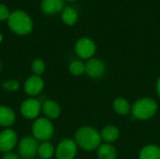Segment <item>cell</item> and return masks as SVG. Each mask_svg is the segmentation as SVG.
<instances>
[{"mask_svg": "<svg viewBox=\"0 0 160 159\" xmlns=\"http://www.w3.org/2000/svg\"><path fill=\"white\" fill-rule=\"evenodd\" d=\"M97 50L95 42L88 37L80 38L75 45V52L82 59H91Z\"/></svg>", "mask_w": 160, "mask_h": 159, "instance_id": "obj_7", "label": "cell"}, {"mask_svg": "<svg viewBox=\"0 0 160 159\" xmlns=\"http://www.w3.org/2000/svg\"><path fill=\"white\" fill-rule=\"evenodd\" d=\"M157 110H158L157 102L150 97H144L137 100L133 104L131 112L132 115L137 119L147 120L155 115Z\"/></svg>", "mask_w": 160, "mask_h": 159, "instance_id": "obj_3", "label": "cell"}, {"mask_svg": "<svg viewBox=\"0 0 160 159\" xmlns=\"http://www.w3.org/2000/svg\"><path fill=\"white\" fill-rule=\"evenodd\" d=\"M85 72L91 78H100L105 73V65L99 59L91 58L85 64Z\"/></svg>", "mask_w": 160, "mask_h": 159, "instance_id": "obj_11", "label": "cell"}, {"mask_svg": "<svg viewBox=\"0 0 160 159\" xmlns=\"http://www.w3.org/2000/svg\"><path fill=\"white\" fill-rule=\"evenodd\" d=\"M3 87L8 90V91H10V92H13V91H17L20 87V84L17 81H14V80H10V81H8V82H5L3 83Z\"/></svg>", "mask_w": 160, "mask_h": 159, "instance_id": "obj_23", "label": "cell"}, {"mask_svg": "<svg viewBox=\"0 0 160 159\" xmlns=\"http://www.w3.org/2000/svg\"><path fill=\"white\" fill-rule=\"evenodd\" d=\"M18 138L14 130L7 128L0 133V151L3 153H9L17 143Z\"/></svg>", "mask_w": 160, "mask_h": 159, "instance_id": "obj_9", "label": "cell"}, {"mask_svg": "<svg viewBox=\"0 0 160 159\" xmlns=\"http://www.w3.org/2000/svg\"><path fill=\"white\" fill-rule=\"evenodd\" d=\"M139 159H160V148L157 145H147L140 153Z\"/></svg>", "mask_w": 160, "mask_h": 159, "instance_id": "obj_17", "label": "cell"}, {"mask_svg": "<svg viewBox=\"0 0 160 159\" xmlns=\"http://www.w3.org/2000/svg\"><path fill=\"white\" fill-rule=\"evenodd\" d=\"M21 113L26 119H36L42 111V104L36 98H28L21 105Z\"/></svg>", "mask_w": 160, "mask_h": 159, "instance_id": "obj_8", "label": "cell"}, {"mask_svg": "<svg viewBox=\"0 0 160 159\" xmlns=\"http://www.w3.org/2000/svg\"><path fill=\"white\" fill-rule=\"evenodd\" d=\"M8 27L17 35L25 36L33 29V22L30 16L23 10H14L8 19Z\"/></svg>", "mask_w": 160, "mask_h": 159, "instance_id": "obj_2", "label": "cell"}, {"mask_svg": "<svg viewBox=\"0 0 160 159\" xmlns=\"http://www.w3.org/2000/svg\"><path fill=\"white\" fill-rule=\"evenodd\" d=\"M2 159H20V157L18 155L9 152V153H6V155L2 157Z\"/></svg>", "mask_w": 160, "mask_h": 159, "instance_id": "obj_25", "label": "cell"}, {"mask_svg": "<svg viewBox=\"0 0 160 159\" xmlns=\"http://www.w3.org/2000/svg\"><path fill=\"white\" fill-rule=\"evenodd\" d=\"M55 150L52 143L48 142H43L41 144L38 145V155L41 159H51L54 155Z\"/></svg>", "mask_w": 160, "mask_h": 159, "instance_id": "obj_19", "label": "cell"}, {"mask_svg": "<svg viewBox=\"0 0 160 159\" xmlns=\"http://www.w3.org/2000/svg\"><path fill=\"white\" fill-rule=\"evenodd\" d=\"M53 125L48 118H38L32 126V133L36 140L47 142L53 135Z\"/></svg>", "mask_w": 160, "mask_h": 159, "instance_id": "obj_4", "label": "cell"}, {"mask_svg": "<svg viewBox=\"0 0 160 159\" xmlns=\"http://www.w3.org/2000/svg\"><path fill=\"white\" fill-rule=\"evenodd\" d=\"M62 21L67 25H74L78 21L77 11L71 7H65L62 10Z\"/></svg>", "mask_w": 160, "mask_h": 159, "instance_id": "obj_18", "label": "cell"}, {"mask_svg": "<svg viewBox=\"0 0 160 159\" xmlns=\"http://www.w3.org/2000/svg\"><path fill=\"white\" fill-rule=\"evenodd\" d=\"M9 15H10V12H9L8 8L7 7V6L0 3V21L8 20Z\"/></svg>", "mask_w": 160, "mask_h": 159, "instance_id": "obj_24", "label": "cell"}, {"mask_svg": "<svg viewBox=\"0 0 160 159\" xmlns=\"http://www.w3.org/2000/svg\"><path fill=\"white\" fill-rule=\"evenodd\" d=\"M101 139L106 142L107 143L110 142H115L118 137H119V130L116 127L113 126H108L106 127H104L101 131Z\"/></svg>", "mask_w": 160, "mask_h": 159, "instance_id": "obj_16", "label": "cell"}, {"mask_svg": "<svg viewBox=\"0 0 160 159\" xmlns=\"http://www.w3.org/2000/svg\"><path fill=\"white\" fill-rule=\"evenodd\" d=\"M64 0H42L41 9L45 14L53 15L62 11L64 7Z\"/></svg>", "mask_w": 160, "mask_h": 159, "instance_id": "obj_12", "label": "cell"}, {"mask_svg": "<svg viewBox=\"0 0 160 159\" xmlns=\"http://www.w3.org/2000/svg\"><path fill=\"white\" fill-rule=\"evenodd\" d=\"M0 69H1V62H0Z\"/></svg>", "mask_w": 160, "mask_h": 159, "instance_id": "obj_29", "label": "cell"}, {"mask_svg": "<svg viewBox=\"0 0 160 159\" xmlns=\"http://www.w3.org/2000/svg\"><path fill=\"white\" fill-rule=\"evenodd\" d=\"M69 71L74 76L82 75L83 72H85V64H83L80 60H74L69 65Z\"/></svg>", "mask_w": 160, "mask_h": 159, "instance_id": "obj_21", "label": "cell"}, {"mask_svg": "<svg viewBox=\"0 0 160 159\" xmlns=\"http://www.w3.org/2000/svg\"><path fill=\"white\" fill-rule=\"evenodd\" d=\"M31 67L35 75L40 76L45 71V63L41 59H35L32 63Z\"/></svg>", "mask_w": 160, "mask_h": 159, "instance_id": "obj_22", "label": "cell"}, {"mask_svg": "<svg viewBox=\"0 0 160 159\" xmlns=\"http://www.w3.org/2000/svg\"><path fill=\"white\" fill-rule=\"evenodd\" d=\"M68 1H69V2H73V1H76V0H68Z\"/></svg>", "mask_w": 160, "mask_h": 159, "instance_id": "obj_28", "label": "cell"}, {"mask_svg": "<svg viewBox=\"0 0 160 159\" xmlns=\"http://www.w3.org/2000/svg\"><path fill=\"white\" fill-rule=\"evenodd\" d=\"M44 88V82L40 76H30L24 82V91L27 95L35 97L39 95Z\"/></svg>", "mask_w": 160, "mask_h": 159, "instance_id": "obj_10", "label": "cell"}, {"mask_svg": "<svg viewBox=\"0 0 160 159\" xmlns=\"http://www.w3.org/2000/svg\"><path fill=\"white\" fill-rule=\"evenodd\" d=\"M2 41H3V35L0 33V43H1Z\"/></svg>", "mask_w": 160, "mask_h": 159, "instance_id": "obj_27", "label": "cell"}, {"mask_svg": "<svg viewBox=\"0 0 160 159\" xmlns=\"http://www.w3.org/2000/svg\"><path fill=\"white\" fill-rule=\"evenodd\" d=\"M42 112L48 119H56L61 113V108L57 102L48 99L42 104Z\"/></svg>", "mask_w": 160, "mask_h": 159, "instance_id": "obj_13", "label": "cell"}, {"mask_svg": "<svg viewBox=\"0 0 160 159\" xmlns=\"http://www.w3.org/2000/svg\"><path fill=\"white\" fill-rule=\"evenodd\" d=\"M76 154L77 143L70 139H65L60 142L55 150L56 159H74Z\"/></svg>", "mask_w": 160, "mask_h": 159, "instance_id": "obj_6", "label": "cell"}, {"mask_svg": "<svg viewBox=\"0 0 160 159\" xmlns=\"http://www.w3.org/2000/svg\"><path fill=\"white\" fill-rule=\"evenodd\" d=\"M157 91H158V94L160 97V78L158 79V82H157Z\"/></svg>", "mask_w": 160, "mask_h": 159, "instance_id": "obj_26", "label": "cell"}, {"mask_svg": "<svg viewBox=\"0 0 160 159\" xmlns=\"http://www.w3.org/2000/svg\"><path fill=\"white\" fill-rule=\"evenodd\" d=\"M112 106L114 111L121 115H127L130 111V105L128 101L124 97H117L113 101Z\"/></svg>", "mask_w": 160, "mask_h": 159, "instance_id": "obj_20", "label": "cell"}, {"mask_svg": "<svg viewBox=\"0 0 160 159\" xmlns=\"http://www.w3.org/2000/svg\"><path fill=\"white\" fill-rule=\"evenodd\" d=\"M100 142V134L91 127H82L79 128L75 134V142L86 151H92L98 148Z\"/></svg>", "mask_w": 160, "mask_h": 159, "instance_id": "obj_1", "label": "cell"}, {"mask_svg": "<svg viewBox=\"0 0 160 159\" xmlns=\"http://www.w3.org/2000/svg\"><path fill=\"white\" fill-rule=\"evenodd\" d=\"M15 113L8 106L0 105V126L1 127H10L15 122Z\"/></svg>", "mask_w": 160, "mask_h": 159, "instance_id": "obj_14", "label": "cell"}, {"mask_svg": "<svg viewBox=\"0 0 160 159\" xmlns=\"http://www.w3.org/2000/svg\"><path fill=\"white\" fill-rule=\"evenodd\" d=\"M38 143L34 137H25L19 143V155L23 159H32L38 154Z\"/></svg>", "mask_w": 160, "mask_h": 159, "instance_id": "obj_5", "label": "cell"}, {"mask_svg": "<svg viewBox=\"0 0 160 159\" xmlns=\"http://www.w3.org/2000/svg\"><path fill=\"white\" fill-rule=\"evenodd\" d=\"M116 156L115 148L110 143L100 144L98 148V157L99 159H115Z\"/></svg>", "mask_w": 160, "mask_h": 159, "instance_id": "obj_15", "label": "cell"}]
</instances>
